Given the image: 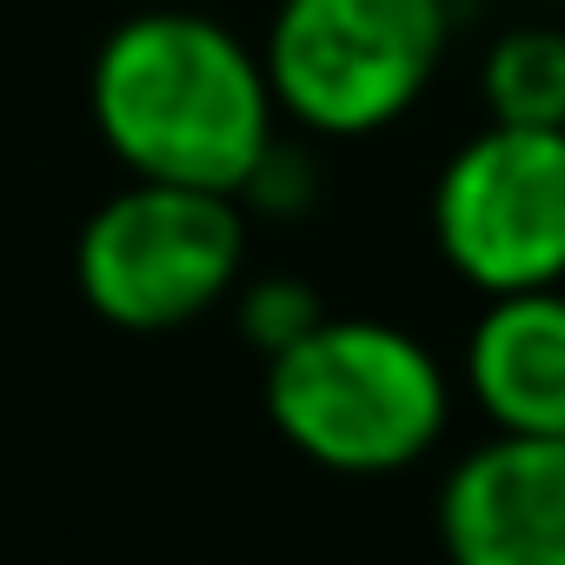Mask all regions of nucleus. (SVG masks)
I'll return each instance as SVG.
<instances>
[{"label":"nucleus","instance_id":"f03ea898","mask_svg":"<svg viewBox=\"0 0 565 565\" xmlns=\"http://www.w3.org/2000/svg\"><path fill=\"white\" fill-rule=\"evenodd\" d=\"M266 419L320 472L386 479L439 446L452 380L406 327L327 313L266 360Z\"/></svg>","mask_w":565,"mask_h":565},{"label":"nucleus","instance_id":"6e6552de","mask_svg":"<svg viewBox=\"0 0 565 565\" xmlns=\"http://www.w3.org/2000/svg\"><path fill=\"white\" fill-rule=\"evenodd\" d=\"M479 94L505 127H565V34L505 28L479 61Z\"/></svg>","mask_w":565,"mask_h":565},{"label":"nucleus","instance_id":"423d86ee","mask_svg":"<svg viewBox=\"0 0 565 565\" xmlns=\"http://www.w3.org/2000/svg\"><path fill=\"white\" fill-rule=\"evenodd\" d=\"M459 565H565V433H492L439 486Z\"/></svg>","mask_w":565,"mask_h":565},{"label":"nucleus","instance_id":"9d476101","mask_svg":"<svg viewBox=\"0 0 565 565\" xmlns=\"http://www.w3.org/2000/svg\"><path fill=\"white\" fill-rule=\"evenodd\" d=\"M313 193H320V173H313L307 147H294V140H279V134H273V147L253 160V173L239 180L233 200L253 206V213H266V220H294V213L313 206Z\"/></svg>","mask_w":565,"mask_h":565},{"label":"nucleus","instance_id":"7ed1b4c3","mask_svg":"<svg viewBox=\"0 0 565 565\" xmlns=\"http://www.w3.org/2000/svg\"><path fill=\"white\" fill-rule=\"evenodd\" d=\"M446 41V0H279L259 61L294 127L366 140L426 100Z\"/></svg>","mask_w":565,"mask_h":565},{"label":"nucleus","instance_id":"20e7f679","mask_svg":"<svg viewBox=\"0 0 565 565\" xmlns=\"http://www.w3.org/2000/svg\"><path fill=\"white\" fill-rule=\"evenodd\" d=\"M246 266V206L213 186L134 180L74 239L81 300L120 333H173L213 313Z\"/></svg>","mask_w":565,"mask_h":565},{"label":"nucleus","instance_id":"39448f33","mask_svg":"<svg viewBox=\"0 0 565 565\" xmlns=\"http://www.w3.org/2000/svg\"><path fill=\"white\" fill-rule=\"evenodd\" d=\"M439 259L472 294L565 287V127L486 120L433 180Z\"/></svg>","mask_w":565,"mask_h":565},{"label":"nucleus","instance_id":"9b49d317","mask_svg":"<svg viewBox=\"0 0 565 565\" xmlns=\"http://www.w3.org/2000/svg\"><path fill=\"white\" fill-rule=\"evenodd\" d=\"M552 8H565V0H552Z\"/></svg>","mask_w":565,"mask_h":565},{"label":"nucleus","instance_id":"0eeeda50","mask_svg":"<svg viewBox=\"0 0 565 565\" xmlns=\"http://www.w3.org/2000/svg\"><path fill=\"white\" fill-rule=\"evenodd\" d=\"M466 393L492 433H565V287L486 294L466 333Z\"/></svg>","mask_w":565,"mask_h":565},{"label":"nucleus","instance_id":"1a4fd4ad","mask_svg":"<svg viewBox=\"0 0 565 565\" xmlns=\"http://www.w3.org/2000/svg\"><path fill=\"white\" fill-rule=\"evenodd\" d=\"M233 320H239V340L259 360H273L279 347H294L307 327L327 320V300H320L313 279H300V273H266V279H253V287L239 294V313Z\"/></svg>","mask_w":565,"mask_h":565},{"label":"nucleus","instance_id":"f257e3e1","mask_svg":"<svg viewBox=\"0 0 565 565\" xmlns=\"http://www.w3.org/2000/svg\"><path fill=\"white\" fill-rule=\"evenodd\" d=\"M87 107L107 153L134 180H180L213 193H239L279 134L259 47L193 8H147L120 21L94 54Z\"/></svg>","mask_w":565,"mask_h":565}]
</instances>
